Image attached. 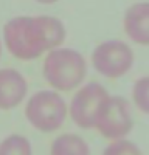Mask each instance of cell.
<instances>
[{
    "label": "cell",
    "instance_id": "6da1fadb",
    "mask_svg": "<svg viewBox=\"0 0 149 155\" xmlns=\"http://www.w3.org/2000/svg\"><path fill=\"white\" fill-rule=\"evenodd\" d=\"M65 34V25L56 17L20 16L5 23L2 41L11 56L33 61L62 47Z\"/></svg>",
    "mask_w": 149,
    "mask_h": 155
},
{
    "label": "cell",
    "instance_id": "7a4b0ae2",
    "mask_svg": "<svg viewBox=\"0 0 149 155\" xmlns=\"http://www.w3.org/2000/svg\"><path fill=\"white\" fill-rule=\"evenodd\" d=\"M87 61L78 50L59 47L45 54L42 74L55 92H71L84 85L87 76Z\"/></svg>",
    "mask_w": 149,
    "mask_h": 155
},
{
    "label": "cell",
    "instance_id": "3957f363",
    "mask_svg": "<svg viewBox=\"0 0 149 155\" xmlns=\"http://www.w3.org/2000/svg\"><path fill=\"white\" fill-rule=\"evenodd\" d=\"M28 123L42 134H51L62 127L68 116V104L55 90H41L30 96L25 106Z\"/></svg>",
    "mask_w": 149,
    "mask_h": 155
},
{
    "label": "cell",
    "instance_id": "277c9868",
    "mask_svg": "<svg viewBox=\"0 0 149 155\" xmlns=\"http://www.w3.org/2000/svg\"><path fill=\"white\" fill-rule=\"evenodd\" d=\"M134 50L123 41L110 39L95 47L90 62L96 73L107 79H120L127 74L134 65Z\"/></svg>",
    "mask_w": 149,
    "mask_h": 155
},
{
    "label": "cell",
    "instance_id": "5b68a950",
    "mask_svg": "<svg viewBox=\"0 0 149 155\" xmlns=\"http://www.w3.org/2000/svg\"><path fill=\"white\" fill-rule=\"evenodd\" d=\"M132 127L134 118L129 102L123 96L109 95L96 116L93 129L109 141H115L127 138Z\"/></svg>",
    "mask_w": 149,
    "mask_h": 155
},
{
    "label": "cell",
    "instance_id": "8992f818",
    "mask_svg": "<svg viewBox=\"0 0 149 155\" xmlns=\"http://www.w3.org/2000/svg\"><path fill=\"white\" fill-rule=\"evenodd\" d=\"M109 98V92L98 82H87L81 85L73 95L68 104V116L81 129H93L96 116L104 101Z\"/></svg>",
    "mask_w": 149,
    "mask_h": 155
},
{
    "label": "cell",
    "instance_id": "52a82bcc",
    "mask_svg": "<svg viewBox=\"0 0 149 155\" xmlns=\"http://www.w3.org/2000/svg\"><path fill=\"white\" fill-rule=\"evenodd\" d=\"M28 82L16 68H0V110H11L27 98Z\"/></svg>",
    "mask_w": 149,
    "mask_h": 155
},
{
    "label": "cell",
    "instance_id": "ba28073f",
    "mask_svg": "<svg viewBox=\"0 0 149 155\" xmlns=\"http://www.w3.org/2000/svg\"><path fill=\"white\" fill-rule=\"evenodd\" d=\"M123 30L134 44L149 45V2H137L126 9Z\"/></svg>",
    "mask_w": 149,
    "mask_h": 155
},
{
    "label": "cell",
    "instance_id": "9c48e42d",
    "mask_svg": "<svg viewBox=\"0 0 149 155\" xmlns=\"http://www.w3.org/2000/svg\"><path fill=\"white\" fill-rule=\"evenodd\" d=\"M50 155H90V146L76 134H62L53 140Z\"/></svg>",
    "mask_w": 149,
    "mask_h": 155
},
{
    "label": "cell",
    "instance_id": "30bf717a",
    "mask_svg": "<svg viewBox=\"0 0 149 155\" xmlns=\"http://www.w3.org/2000/svg\"><path fill=\"white\" fill-rule=\"evenodd\" d=\"M0 155H33V147L27 137L12 134L0 141Z\"/></svg>",
    "mask_w": 149,
    "mask_h": 155
},
{
    "label": "cell",
    "instance_id": "8fae6325",
    "mask_svg": "<svg viewBox=\"0 0 149 155\" xmlns=\"http://www.w3.org/2000/svg\"><path fill=\"white\" fill-rule=\"evenodd\" d=\"M132 102L141 113L149 115V74L141 76L132 85Z\"/></svg>",
    "mask_w": 149,
    "mask_h": 155
},
{
    "label": "cell",
    "instance_id": "7c38bea8",
    "mask_svg": "<svg viewBox=\"0 0 149 155\" xmlns=\"http://www.w3.org/2000/svg\"><path fill=\"white\" fill-rule=\"evenodd\" d=\"M103 155H143V153L134 141L123 138V140L110 141L103 150Z\"/></svg>",
    "mask_w": 149,
    "mask_h": 155
},
{
    "label": "cell",
    "instance_id": "4fadbf2b",
    "mask_svg": "<svg viewBox=\"0 0 149 155\" xmlns=\"http://www.w3.org/2000/svg\"><path fill=\"white\" fill-rule=\"evenodd\" d=\"M37 3H42V5H51V3H56L58 0H36Z\"/></svg>",
    "mask_w": 149,
    "mask_h": 155
},
{
    "label": "cell",
    "instance_id": "5bb4252c",
    "mask_svg": "<svg viewBox=\"0 0 149 155\" xmlns=\"http://www.w3.org/2000/svg\"><path fill=\"white\" fill-rule=\"evenodd\" d=\"M2 50H3V45H2V39H0V58H2Z\"/></svg>",
    "mask_w": 149,
    "mask_h": 155
}]
</instances>
